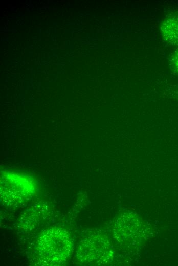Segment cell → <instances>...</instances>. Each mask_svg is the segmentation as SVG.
<instances>
[{
  "label": "cell",
  "mask_w": 178,
  "mask_h": 266,
  "mask_svg": "<svg viewBox=\"0 0 178 266\" xmlns=\"http://www.w3.org/2000/svg\"><path fill=\"white\" fill-rule=\"evenodd\" d=\"M173 61V64L174 65L175 69L178 72V52L175 54Z\"/></svg>",
  "instance_id": "277c9868"
},
{
  "label": "cell",
  "mask_w": 178,
  "mask_h": 266,
  "mask_svg": "<svg viewBox=\"0 0 178 266\" xmlns=\"http://www.w3.org/2000/svg\"><path fill=\"white\" fill-rule=\"evenodd\" d=\"M162 27L165 39L171 43L178 44V14L168 18Z\"/></svg>",
  "instance_id": "3957f363"
},
{
  "label": "cell",
  "mask_w": 178,
  "mask_h": 266,
  "mask_svg": "<svg viewBox=\"0 0 178 266\" xmlns=\"http://www.w3.org/2000/svg\"><path fill=\"white\" fill-rule=\"evenodd\" d=\"M37 253L43 265H59L65 261L72 251V242L64 229L52 228L43 232L37 243Z\"/></svg>",
  "instance_id": "6da1fadb"
},
{
  "label": "cell",
  "mask_w": 178,
  "mask_h": 266,
  "mask_svg": "<svg viewBox=\"0 0 178 266\" xmlns=\"http://www.w3.org/2000/svg\"><path fill=\"white\" fill-rule=\"evenodd\" d=\"M1 179V199L6 204H21L29 199L35 192L34 183L27 176L6 172Z\"/></svg>",
  "instance_id": "7a4b0ae2"
}]
</instances>
